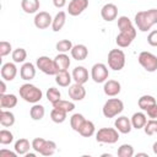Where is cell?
<instances>
[{"label":"cell","instance_id":"obj_14","mask_svg":"<svg viewBox=\"0 0 157 157\" xmlns=\"http://www.w3.org/2000/svg\"><path fill=\"white\" fill-rule=\"evenodd\" d=\"M69 97L72 99V101H82L85 97H86V90L83 87V85L81 83H74V85H70L69 86Z\"/></svg>","mask_w":157,"mask_h":157},{"label":"cell","instance_id":"obj_44","mask_svg":"<svg viewBox=\"0 0 157 157\" xmlns=\"http://www.w3.org/2000/svg\"><path fill=\"white\" fill-rule=\"evenodd\" d=\"M147 43L152 47H157V29L151 31L147 36Z\"/></svg>","mask_w":157,"mask_h":157},{"label":"cell","instance_id":"obj_6","mask_svg":"<svg viewBox=\"0 0 157 157\" xmlns=\"http://www.w3.org/2000/svg\"><path fill=\"white\" fill-rule=\"evenodd\" d=\"M36 66H37V69H39L43 74H45V75H56V72H58V69H56V66H55V63H54V59H50L49 56H45V55H43V56H39L38 59H37V61H36Z\"/></svg>","mask_w":157,"mask_h":157},{"label":"cell","instance_id":"obj_33","mask_svg":"<svg viewBox=\"0 0 157 157\" xmlns=\"http://www.w3.org/2000/svg\"><path fill=\"white\" fill-rule=\"evenodd\" d=\"M85 117L82 115V114H80V113H75V114H72L71 115V118H70V125H71V128H72V130L74 131H80V129H81V126H82V124L85 123Z\"/></svg>","mask_w":157,"mask_h":157},{"label":"cell","instance_id":"obj_40","mask_svg":"<svg viewBox=\"0 0 157 157\" xmlns=\"http://www.w3.org/2000/svg\"><path fill=\"white\" fill-rule=\"evenodd\" d=\"M144 131L148 136L157 134V119H150V120H147L146 125L144 126Z\"/></svg>","mask_w":157,"mask_h":157},{"label":"cell","instance_id":"obj_19","mask_svg":"<svg viewBox=\"0 0 157 157\" xmlns=\"http://www.w3.org/2000/svg\"><path fill=\"white\" fill-rule=\"evenodd\" d=\"M70 53H71V56H72L75 60L82 61V60H85V59L87 58V55H88V49H87V47H86L85 44H76V45L72 47V49H71Z\"/></svg>","mask_w":157,"mask_h":157},{"label":"cell","instance_id":"obj_18","mask_svg":"<svg viewBox=\"0 0 157 157\" xmlns=\"http://www.w3.org/2000/svg\"><path fill=\"white\" fill-rule=\"evenodd\" d=\"M20 76L25 81H31L36 76V66L32 63H23L20 69Z\"/></svg>","mask_w":157,"mask_h":157},{"label":"cell","instance_id":"obj_35","mask_svg":"<svg viewBox=\"0 0 157 157\" xmlns=\"http://www.w3.org/2000/svg\"><path fill=\"white\" fill-rule=\"evenodd\" d=\"M53 108H59V109H63L65 112H72L75 109V104L74 102H70V101H65V99H59L58 102L53 103Z\"/></svg>","mask_w":157,"mask_h":157},{"label":"cell","instance_id":"obj_46","mask_svg":"<svg viewBox=\"0 0 157 157\" xmlns=\"http://www.w3.org/2000/svg\"><path fill=\"white\" fill-rule=\"evenodd\" d=\"M146 11H147V15H148L151 22L153 25H156L157 23V9H150V10H146Z\"/></svg>","mask_w":157,"mask_h":157},{"label":"cell","instance_id":"obj_26","mask_svg":"<svg viewBox=\"0 0 157 157\" xmlns=\"http://www.w3.org/2000/svg\"><path fill=\"white\" fill-rule=\"evenodd\" d=\"M0 124L5 128H10L15 124V115L10 110L1 109L0 110Z\"/></svg>","mask_w":157,"mask_h":157},{"label":"cell","instance_id":"obj_30","mask_svg":"<svg viewBox=\"0 0 157 157\" xmlns=\"http://www.w3.org/2000/svg\"><path fill=\"white\" fill-rule=\"evenodd\" d=\"M45 114V109L42 104H38V103H34L32 105V108L29 109V117L33 119V120H40L43 119Z\"/></svg>","mask_w":157,"mask_h":157},{"label":"cell","instance_id":"obj_10","mask_svg":"<svg viewBox=\"0 0 157 157\" xmlns=\"http://www.w3.org/2000/svg\"><path fill=\"white\" fill-rule=\"evenodd\" d=\"M34 26L39 29H45L48 28L49 26H52V22H53V17L50 16L49 12L47 11H39L36 13L34 16Z\"/></svg>","mask_w":157,"mask_h":157},{"label":"cell","instance_id":"obj_50","mask_svg":"<svg viewBox=\"0 0 157 157\" xmlns=\"http://www.w3.org/2000/svg\"><path fill=\"white\" fill-rule=\"evenodd\" d=\"M152 151H153V153H155V155H157V141L152 145Z\"/></svg>","mask_w":157,"mask_h":157},{"label":"cell","instance_id":"obj_15","mask_svg":"<svg viewBox=\"0 0 157 157\" xmlns=\"http://www.w3.org/2000/svg\"><path fill=\"white\" fill-rule=\"evenodd\" d=\"M1 78L5 81H12L17 75V67L15 63H5L0 70Z\"/></svg>","mask_w":157,"mask_h":157},{"label":"cell","instance_id":"obj_17","mask_svg":"<svg viewBox=\"0 0 157 157\" xmlns=\"http://www.w3.org/2000/svg\"><path fill=\"white\" fill-rule=\"evenodd\" d=\"M72 80L76 82V83H81V85H85L87 81H88V71L85 66H76L74 70H72Z\"/></svg>","mask_w":157,"mask_h":157},{"label":"cell","instance_id":"obj_7","mask_svg":"<svg viewBox=\"0 0 157 157\" xmlns=\"http://www.w3.org/2000/svg\"><path fill=\"white\" fill-rule=\"evenodd\" d=\"M109 71L105 64L103 63H96L91 67V77L96 83H104L108 80Z\"/></svg>","mask_w":157,"mask_h":157},{"label":"cell","instance_id":"obj_42","mask_svg":"<svg viewBox=\"0 0 157 157\" xmlns=\"http://www.w3.org/2000/svg\"><path fill=\"white\" fill-rule=\"evenodd\" d=\"M12 52V47L11 43L6 42V40H1L0 42V55L1 56H6Z\"/></svg>","mask_w":157,"mask_h":157},{"label":"cell","instance_id":"obj_2","mask_svg":"<svg viewBox=\"0 0 157 157\" xmlns=\"http://www.w3.org/2000/svg\"><path fill=\"white\" fill-rule=\"evenodd\" d=\"M123 110H124V103L119 98L107 99L102 108V113L105 118H114V117L119 115Z\"/></svg>","mask_w":157,"mask_h":157},{"label":"cell","instance_id":"obj_39","mask_svg":"<svg viewBox=\"0 0 157 157\" xmlns=\"http://www.w3.org/2000/svg\"><path fill=\"white\" fill-rule=\"evenodd\" d=\"M47 99L53 104L55 102H58L59 99H61V93L58 88L55 87H49L47 91Z\"/></svg>","mask_w":157,"mask_h":157},{"label":"cell","instance_id":"obj_5","mask_svg":"<svg viewBox=\"0 0 157 157\" xmlns=\"http://www.w3.org/2000/svg\"><path fill=\"white\" fill-rule=\"evenodd\" d=\"M139 64L148 72H155L157 70V56L150 52H141L139 54Z\"/></svg>","mask_w":157,"mask_h":157},{"label":"cell","instance_id":"obj_1","mask_svg":"<svg viewBox=\"0 0 157 157\" xmlns=\"http://www.w3.org/2000/svg\"><path fill=\"white\" fill-rule=\"evenodd\" d=\"M18 93L20 97L28 103H38L42 97H43V92L40 88H38L37 86L32 85V83H23L20 88H18Z\"/></svg>","mask_w":157,"mask_h":157},{"label":"cell","instance_id":"obj_23","mask_svg":"<svg viewBox=\"0 0 157 157\" xmlns=\"http://www.w3.org/2000/svg\"><path fill=\"white\" fill-rule=\"evenodd\" d=\"M130 120H131L132 128L139 130V129H144V126L146 125V123H147V117H146V114L142 113V112H136V113L132 114V117H131Z\"/></svg>","mask_w":157,"mask_h":157},{"label":"cell","instance_id":"obj_13","mask_svg":"<svg viewBox=\"0 0 157 157\" xmlns=\"http://www.w3.org/2000/svg\"><path fill=\"white\" fill-rule=\"evenodd\" d=\"M121 91V85L117 80H107L103 85V92L108 97H115L120 93Z\"/></svg>","mask_w":157,"mask_h":157},{"label":"cell","instance_id":"obj_8","mask_svg":"<svg viewBox=\"0 0 157 157\" xmlns=\"http://www.w3.org/2000/svg\"><path fill=\"white\" fill-rule=\"evenodd\" d=\"M134 22L137 27L139 31L141 32H147L152 28L153 23L151 22L148 15H147V11H139L136 15H135V18H134Z\"/></svg>","mask_w":157,"mask_h":157},{"label":"cell","instance_id":"obj_3","mask_svg":"<svg viewBox=\"0 0 157 157\" xmlns=\"http://www.w3.org/2000/svg\"><path fill=\"white\" fill-rule=\"evenodd\" d=\"M108 66L114 71H120L125 66V54L121 49H112L108 53Z\"/></svg>","mask_w":157,"mask_h":157},{"label":"cell","instance_id":"obj_31","mask_svg":"<svg viewBox=\"0 0 157 157\" xmlns=\"http://www.w3.org/2000/svg\"><path fill=\"white\" fill-rule=\"evenodd\" d=\"M134 39H135L134 37H131V36H129V34H126V33L119 32V34H118L117 38H115V43H117V45L120 47V48H126V47H129V45L132 43Z\"/></svg>","mask_w":157,"mask_h":157},{"label":"cell","instance_id":"obj_21","mask_svg":"<svg viewBox=\"0 0 157 157\" xmlns=\"http://www.w3.org/2000/svg\"><path fill=\"white\" fill-rule=\"evenodd\" d=\"M71 81H72V75H70L67 70L58 71L55 75V82L60 87H69L71 85Z\"/></svg>","mask_w":157,"mask_h":157},{"label":"cell","instance_id":"obj_16","mask_svg":"<svg viewBox=\"0 0 157 157\" xmlns=\"http://www.w3.org/2000/svg\"><path fill=\"white\" fill-rule=\"evenodd\" d=\"M114 126L115 129L120 132V134H129L132 129V125H131V120L125 117V115H121V117H118L114 121Z\"/></svg>","mask_w":157,"mask_h":157},{"label":"cell","instance_id":"obj_32","mask_svg":"<svg viewBox=\"0 0 157 157\" xmlns=\"http://www.w3.org/2000/svg\"><path fill=\"white\" fill-rule=\"evenodd\" d=\"M66 115H67V112L59 109V108H53L50 112V119L56 124L64 123L66 120Z\"/></svg>","mask_w":157,"mask_h":157},{"label":"cell","instance_id":"obj_11","mask_svg":"<svg viewBox=\"0 0 157 157\" xmlns=\"http://www.w3.org/2000/svg\"><path fill=\"white\" fill-rule=\"evenodd\" d=\"M88 7V0H71L67 6L70 16H78Z\"/></svg>","mask_w":157,"mask_h":157},{"label":"cell","instance_id":"obj_9","mask_svg":"<svg viewBox=\"0 0 157 157\" xmlns=\"http://www.w3.org/2000/svg\"><path fill=\"white\" fill-rule=\"evenodd\" d=\"M118 28L120 32L126 33L131 37H136V28L134 26V23L131 22V20L128 16H120L118 17Z\"/></svg>","mask_w":157,"mask_h":157},{"label":"cell","instance_id":"obj_27","mask_svg":"<svg viewBox=\"0 0 157 157\" xmlns=\"http://www.w3.org/2000/svg\"><path fill=\"white\" fill-rule=\"evenodd\" d=\"M15 151L17 152V155H26L29 152V148H32V144H29V141L27 139H18L16 142H15V146H13Z\"/></svg>","mask_w":157,"mask_h":157},{"label":"cell","instance_id":"obj_45","mask_svg":"<svg viewBox=\"0 0 157 157\" xmlns=\"http://www.w3.org/2000/svg\"><path fill=\"white\" fill-rule=\"evenodd\" d=\"M147 115L150 119H157V103L153 104L152 107H150L147 110H146Z\"/></svg>","mask_w":157,"mask_h":157},{"label":"cell","instance_id":"obj_41","mask_svg":"<svg viewBox=\"0 0 157 157\" xmlns=\"http://www.w3.org/2000/svg\"><path fill=\"white\" fill-rule=\"evenodd\" d=\"M13 141V134L10 130L2 129L0 130V144L1 145H9Z\"/></svg>","mask_w":157,"mask_h":157},{"label":"cell","instance_id":"obj_4","mask_svg":"<svg viewBox=\"0 0 157 157\" xmlns=\"http://www.w3.org/2000/svg\"><path fill=\"white\" fill-rule=\"evenodd\" d=\"M96 140L101 144H115L119 140V131L115 128H101L96 132Z\"/></svg>","mask_w":157,"mask_h":157},{"label":"cell","instance_id":"obj_52","mask_svg":"<svg viewBox=\"0 0 157 157\" xmlns=\"http://www.w3.org/2000/svg\"><path fill=\"white\" fill-rule=\"evenodd\" d=\"M26 157H34V153H26Z\"/></svg>","mask_w":157,"mask_h":157},{"label":"cell","instance_id":"obj_20","mask_svg":"<svg viewBox=\"0 0 157 157\" xmlns=\"http://www.w3.org/2000/svg\"><path fill=\"white\" fill-rule=\"evenodd\" d=\"M54 63H55V66L58 69V71H63V70H67L71 61H70V58L66 53H59L55 58H54Z\"/></svg>","mask_w":157,"mask_h":157},{"label":"cell","instance_id":"obj_22","mask_svg":"<svg viewBox=\"0 0 157 157\" xmlns=\"http://www.w3.org/2000/svg\"><path fill=\"white\" fill-rule=\"evenodd\" d=\"M17 105V97L12 93H4L0 94V107L2 109L5 108H13Z\"/></svg>","mask_w":157,"mask_h":157},{"label":"cell","instance_id":"obj_47","mask_svg":"<svg viewBox=\"0 0 157 157\" xmlns=\"http://www.w3.org/2000/svg\"><path fill=\"white\" fill-rule=\"evenodd\" d=\"M53 4L56 9H63L66 5V0H53Z\"/></svg>","mask_w":157,"mask_h":157},{"label":"cell","instance_id":"obj_24","mask_svg":"<svg viewBox=\"0 0 157 157\" xmlns=\"http://www.w3.org/2000/svg\"><path fill=\"white\" fill-rule=\"evenodd\" d=\"M40 7L39 0H21V9L26 13H36Z\"/></svg>","mask_w":157,"mask_h":157},{"label":"cell","instance_id":"obj_48","mask_svg":"<svg viewBox=\"0 0 157 157\" xmlns=\"http://www.w3.org/2000/svg\"><path fill=\"white\" fill-rule=\"evenodd\" d=\"M11 156V157H16L17 156V152L15 151V152H11V151H9V150H0V156Z\"/></svg>","mask_w":157,"mask_h":157},{"label":"cell","instance_id":"obj_49","mask_svg":"<svg viewBox=\"0 0 157 157\" xmlns=\"http://www.w3.org/2000/svg\"><path fill=\"white\" fill-rule=\"evenodd\" d=\"M0 86H1V88H0V94H4L5 91H6V83H5V80H1Z\"/></svg>","mask_w":157,"mask_h":157},{"label":"cell","instance_id":"obj_12","mask_svg":"<svg viewBox=\"0 0 157 157\" xmlns=\"http://www.w3.org/2000/svg\"><path fill=\"white\" fill-rule=\"evenodd\" d=\"M101 16L107 22L114 21L117 18V16H118V7H117V5L112 4V2H108V4L103 5L102 9H101Z\"/></svg>","mask_w":157,"mask_h":157},{"label":"cell","instance_id":"obj_29","mask_svg":"<svg viewBox=\"0 0 157 157\" xmlns=\"http://www.w3.org/2000/svg\"><path fill=\"white\" fill-rule=\"evenodd\" d=\"M94 131H96L94 124H93L91 120H87V119H86L85 123L82 124V126H81L78 134H80L81 136H83V137H91V136L94 134Z\"/></svg>","mask_w":157,"mask_h":157},{"label":"cell","instance_id":"obj_38","mask_svg":"<svg viewBox=\"0 0 157 157\" xmlns=\"http://www.w3.org/2000/svg\"><path fill=\"white\" fill-rule=\"evenodd\" d=\"M26 58H27V52H26V49H23V48H17V49H15V50H12V60H13V63H25V60H26Z\"/></svg>","mask_w":157,"mask_h":157},{"label":"cell","instance_id":"obj_28","mask_svg":"<svg viewBox=\"0 0 157 157\" xmlns=\"http://www.w3.org/2000/svg\"><path fill=\"white\" fill-rule=\"evenodd\" d=\"M157 102H156V98L153 97V96H150V94H144V96H141L140 98H139V101H137V105H139V108L140 109H142V110H147L150 107H152L153 104H156Z\"/></svg>","mask_w":157,"mask_h":157},{"label":"cell","instance_id":"obj_36","mask_svg":"<svg viewBox=\"0 0 157 157\" xmlns=\"http://www.w3.org/2000/svg\"><path fill=\"white\" fill-rule=\"evenodd\" d=\"M117 155L119 157H132L134 156V147L129 144H123L119 146Z\"/></svg>","mask_w":157,"mask_h":157},{"label":"cell","instance_id":"obj_43","mask_svg":"<svg viewBox=\"0 0 157 157\" xmlns=\"http://www.w3.org/2000/svg\"><path fill=\"white\" fill-rule=\"evenodd\" d=\"M44 142H45V139H43V137H36V139H33L32 142H31V144H32V148H33L36 152L40 153V150H42Z\"/></svg>","mask_w":157,"mask_h":157},{"label":"cell","instance_id":"obj_25","mask_svg":"<svg viewBox=\"0 0 157 157\" xmlns=\"http://www.w3.org/2000/svg\"><path fill=\"white\" fill-rule=\"evenodd\" d=\"M65 22H66V12L65 11H59L54 18H53V22H52V29L54 32H59L60 29H63V27L65 26Z\"/></svg>","mask_w":157,"mask_h":157},{"label":"cell","instance_id":"obj_34","mask_svg":"<svg viewBox=\"0 0 157 157\" xmlns=\"http://www.w3.org/2000/svg\"><path fill=\"white\" fill-rule=\"evenodd\" d=\"M55 151H56V144L54 141H52V140H45V142H44V145H43V147L40 150V155L52 156V155L55 153Z\"/></svg>","mask_w":157,"mask_h":157},{"label":"cell","instance_id":"obj_51","mask_svg":"<svg viewBox=\"0 0 157 157\" xmlns=\"http://www.w3.org/2000/svg\"><path fill=\"white\" fill-rule=\"evenodd\" d=\"M136 156H145V157H148V155H147V153H144V152H141V153H137Z\"/></svg>","mask_w":157,"mask_h":157},{"label":"cell","instance_id":"obj_37","mask_svg":"<svg viewBox=\"0 0 157 157\" xmlns=\"http://www.w3.org/2000/svg\"><path fill=\"white\" fill-rule=\"evenodd\" d=\"M72 47H74V44H72V42H71L70 39H61V40H59V42L56 43V45H55V48H56V50H58L59 53H67V52H71Z\"/></svg>","mask_w":157,"mask_h":157}]
</instances>
